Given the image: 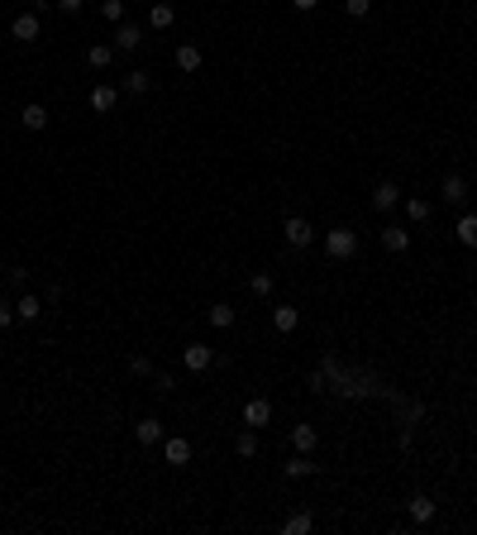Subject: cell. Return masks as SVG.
I'll return each mask as SVG.
<instances>
[{"label": "cell", "instance_id": "cell-23", "mask_svg": "<svg viewBox=\"0 0 477 535\" xmlns=\"http://www.w3.org/2000/svg\"><path fill=\"white\" fill-rule=\"evenodd\" d=\"M310 526H315V516H310V512H296V516H286L282 531H286V535H305Z\"/></svg>", "mask_w": 477, "mask_h": 535}, {"label": "cell", "instance_id": "cell-5", "mask_svg": "<svg viewBox=\"0 0 477 535\" xmlns=\"http://www.w3.org/2000/svg\"><path fill=\"white\" fill-rule=\"evenodd\" d=\"M439 196H444L449 206H463V196H468V182H463L458 172H449V177H444V187H439Z\"/></svg>", "mask_w": 477, "mask_h": 535}, {"label": "cell", "instance_id": "cell-18", "mask_svg": "<svg viewBox=\"0 0 477 535\" xmlns=\"http://www.w3.org/2000/svg\"><path fill=\"white\" fill-rule=\"evenodd\" d=\"M177 67H182V72H196V67H200V48H196V43H182V48H177Z\"/></svg>", "mask_w": 477, "mask_h": 535}, {"label": "cell", "instance_id": "cell-7", "mask_svg": "<svg viewBox=\"0 0 477 535\" xmlns=\"http://www.w3.org/2000/svg\"><path fill=\"white\" fill-rule=\"evenodd\" d=\"M10 34H14L19 43H34V38H38V14H19V19L10 24Z\"/></svg>", "mask_w": 477, "mask_h": 535}, {"label": "cell", "instance_id": "cell-13", "mask_svg": "<svg viewBox=\"0 0 477 535\" xmlns=\"http://www.w3.org/2000/svg\"><path fill=\"white\" fill-rule=\"evenodd\" d=\"M410 521H415V526L434 521V497H410Z\"/></svg>", "mask_w": 477, "mask_h": 535}, {"label": "cell", "instance_id": "cell-22", "mask_svg": "<svg viewBox=\"0 0 477 535\" xmlns=\"http://www.w3.org/2000/svg\"><path fill=\"white\" fill-rule=\"evenodd\" d=\"M210 325H215V330H229V325H234V306L215 301V306H210Z\"/></svg>", "mask_w": 477, "mask_h": 535}, {"label": "cell", "instance_id": "cell-19", "mask_svg": "<svg viewBox=\"0 0 477 535\" xmlns=\"http://www.w3.org/2000/svg\"><path fill=\"white\" fill-rule=\"evenodd\" d=\"M38 311H43L38 297H19V301H14V316H19V321H38Z\"/></svg>", "mask_w": 477, "mask_h": 535}, {"label": "cell", "instance_id": "cell-9", "mask_svg": "<svg viewBox=\"0 0 477 535\" xmlns=\"http://www.w3.org/2000/svg\"><path fill=\"white\" fill-rule=\"evenodd\" d=\"M148 24H153V29H172V24H177V10H172L167 0H158V5L148 10Z\"/></svg>", "mask_w": 477, "mask_h": 535}, {"label": "cell", "instance_id": "cell-6", "mask_svg": "<svg viewBox=\"0 0 477 535\" xmlns=\"http://www.w3.org/2000/svg\"><path fill=\"white\" fill-rule=\"evenodd\" d=\"M163 459H167L172 468H187L191 464V444L187 440H167V444H163Z\"/></svg>", "mask_w": 477, "mask_h": 535}, {"label": "cell", "instance_id": "cell-25", "mask_svg": "<svg viewBox=\"0 0 477 535\" xmlns=\"http://www.w3.org/2000/svg\"><path fill=\"white\" fill-rule=\"evenodd\" d=\"M315 473V459H286V478H305Z\"/></svg>", "mask_w": 477, "mask_h": 535}, {"label": "cell", "instance_id": "cell-33", "mask_svg": "<svg viewBox=\"0 0 477 535\" xmlns=\"http://www.w3.org/2000/svg\"><path fill=\"white\" fill-rule=\"evenodd\" d=\"M82 5H86V0H58V10H62V14H77Z\"/></svg>", "mask_w": 477, "mask_h": 535}, {"label": "cell", "instance_id": "cell-8", "mask_svg": "<svg viewBox=\"0 0 477 535\" xmlns=\"http://www.w3.org/2000/svg\"><path fill=\"white\" fill-rule=\"evenodd\" d=\"M134 435H139V444H158V440H163V421H158V416H143V421L134 426Z\"/></svg>", "mask_w": 477, "mask_h": 535}, {"label": "cell", "instance_id": "cell-34", "mask_svg": "<svg viewBox=\"0 0 477 535\" xmlns=\"http://www.w3.org/2000/svg\"><path fill=\"white\" fill-rule=\"evenodd\" d=\"M291 5H296V10H305V14H310V10H315V5H320V0H291Z\"/></svg>", "mask_w": 477, "mask_h": 535}, {"label": "cell", "instance_id": "cell-28", "mask_svg": "<svg viewBox=\"0 0 477 535\" xmlns=\"http://www.w3.org/2000/svg\"><path fill=\"white\" fill-rule=\"evenodd\" d=\"M100 14H105V19H115V24H119V19H124V0H105V5H100Z\"/></svg>", "mask_w": 477, "mask_h": 535}, {"label": "cell", "instance_id": "cell-2", "mask_svg": "<svg viewBox=\"0 0 477 535\" xmlns=\"http://www.w3.org/2000/svg\"><path fill=\"white\" fill-rule=\"evenodd\" d=\"M282 234H286V244H291V249H305V244L315 239L310 220H301V215H291V220H286V225H282Z\"/></svg>", "mask_w": 477, "mask_h": 535}, {"label": "cell", "instance_id": "cell-1", "mask_svg": "<svg viewBox=\"0 0 477 535\" xmlns=\"http://www.w3.org/2000/svg\"><path fill=\"white\" fill-rule=\"evenodd\" d=\"M325 253H329L334 263L353 258V253H358V234H353V229H329V234H325Z\"/></svg>", "mask_w": 477, "mask_h": 535}, {"label": "cell", "instance_id": "cell-10", "mask_svg": "<svg viewBox=\"0 0 477 535\" xmlns=\"http://www.w3.org/2000/svg\"><path fill=\"white\" fill-rule=\"evenodd\" d=\"M139 43H143V34H139L134 24H119V29H115V48H119V53H134Z\"/></svg>", "mask_w": 477, "mask_h": 535}, {"label": "cell", "instance_id": "cell-15", "mask_svg": "<svg viewBox=\"0 0 477 535\" xmlns=\"http://www.w3.org/2000/svg\"><path fill=\"white\" fill-rule=\"evenodd\" d=\"M291 444H296L301 454H310V449L320 444V435H315V426H296V430H291Z\"/></svg>", "mask_w": 477, "mask_h": 535}, {"label": "cell", "instance_id": "cell-14", "mask_svg": "<svg viewBox=\"0 0 477 535\" xmlns=\"http://www.w3.org/2000/svg\"><path fill=\"white\" fill-rule=\"evenodd\" d=\"M115 101H119V91H115V87H95V91H91V110H95V115L115 110Z\"/></svg>", "mask_w": 477, "mask_h": 535}, {"label": "cell", "instance_id": "cell-16", "mask_svg": "<svg viewBox=\"0 0 477 535\" xmlns=\"http://www.w3.org/2000/svg\"><path fill=\"white\" fill-rule=\"evenodd\" d=\"M396 201H401V192H396V187H391V182H382L377 192H373V211H391V206H396Z\"/></svg>", "mask_w": 477, "mask_h": 535}, {"label": "cell", "instance_id": "cell-3", "mask_svg": "<svg viewBox=\"0 0 477 535\" xmlns=\"http://www.w3.org/2000/svg\"><path fill=\"white\" fill-rule=\"evenodd\" d=\"M268 421H272V402H268V397H253V402L244 407V426L263 430V426H268Z\"/></svg>", "mask_w": 477, "mask_h": 535}, {"label": "cell", "instance_id": "cell-20", "mask_svg": "<svg viewBox=\"0 0 477 535\" xmlns=\"http://www.w3.org/2000/svg\"><path fill=\"white\" fill-rule=\"evenodd\" d=\"M454 229H458V244H468V249H477V215H463V220H458Z\"/></svg>", "mask_w": 477, "mask_h": 535}, {"label": "cell", "instance_id": "cell-26", "mask_svg": "<svg viewBox=\"0 0 477 535\" xmlns=\"http://www.w3.org/2000/svg\"><path fill=\"white\" fill-rule=\"evenodd\" d=\"M368 10H373V0H344V14H349V19H363Z\"/></svg>", "mask_w": 477, "mask_h": 535}, {"label": "cell", "instance_id": "cell-27", "mask_svg": "<svg viewBox=\"0 0 477 535\" xmlns=\"http://www.w3.org/2000/svg\"><path fill=\"white\" fill-rule=\"evenodd\" d=\"M406 211H410V220L420 225V220H430V201H420V196H415V201H406Z\"/></svg>", "mask_w": 477, "mask_h": 535}, {"label": "cell", "instance_id": "cell-21", "mask_svg": "<svg viewBox=\"0 0 477 535\" xmlns=\"http://www.w3.org/2000/svg\"><path fill=\"white\" fill-rule=\"evenodd\" d=\"M19 119H24L29 129H43V124H48V110L34 101V106H24V110H19Z\"/></svg>", "mask_w": 477, "mask_h": 535}, {"label": "cell", "instance_id": "cell-30", "mask_svg": "<svg viewBox=\"0 0 477 535\" xmlns=\"http://www.w3.org/2000/svg\"><path fill=\"white\" fill-rule=\"evenodd\" d=\"M234 449H239V459H253V454H258V440H253V435H239Z\"/></svg>", "mask_w": 477, "mask_h": 535}, {"label": "cell", "instance_id": "cell-12", "mask_svg": "<svg viewBox=\"0 0 477 535\" xmlns=\"http://www.w3.org/2000/svg\"><path fill=\"white\" fill-rule=\"evenodd\" d=\"M272 325H277L282 334H291V330L301 325V311H296V306H272Z\"/></svg>", "mask_w": 477, "mask_h": 535}, {"label": "cell", "instance_id": "cell-4", "mask_svg": "<svg viewBox=\"0 0 477 535\" xmlns=\"http://www.w3.org/2000/svg\"><path fill=\"white\" fill-rule=\"evenodd\" d=\"M182 363H187L191 373H205V368L215 363V349H210V344H187V354H182Z\"/></svg>", "mask_w": 477, "mask_h": 535}, {"label": "cell", "instance_id": "cell-29", "mask_svg": "<svg viewBox=\"0 0 477 535\" xmlns=\"http://www.w3.org/2000/svg\"><path fill=\"white\" fill-rule=\"evenodd\" d=\"M248 287H253L258 297H268V292H272V277H268V273H253V277H248Z\"/></svg>", "mask_w": 477, "mask_h": 535}, {"label": "cell", "instance_id": "cell-24", "mask_svg": "<svg viewBox=\"0 0 477 535\" xmlns=\"http://www.w3.org/2000/svg\"><path fill=\"white\" fill-rule=\"evenodd\" d=\"M124 91H129V96H143V91H148V72H124Z\"/></svg>", "mask_w": 477, "mask_h": 535}, {"label": "cell", "instance_id": "cell-31", "mask_svg": "<svg viewBox=\"0 0 477 535\" xmlns=\"http://www.w3.org/2000/svg\"><path fill=\"white\" fill-rule=\"evenodd\" d=\"M153 387H158V392H172L177 383H172V373H158V378H153Z\"/></svg>", "mask_w": 477, "mask_h": 535}, {"label": "cell", "instance_id": "cell-32", "mask_svg": "<svg viewBox=\"0 0 477 535\" xmlns=\"http://www.w3.org/2000/svg\"><path fill=\"white\" fill-rule=\"evenodd\" d=\"M10 321H14V306H10V301H0V330H10Z\"/></svg>", "mask_w": 477, "mask_h": 535}, {"label": "cell", "instance_id": "cell-11", "mask_svg": "<svg viewBox=\"0 0 477 535\" xmlns=\"http://www.w3.org/2000/svg\"><path fill=\"white\" fill-rule=\"evenodd\" d=\"M382 249H391V253L410 249V229H396V225H386V229H382Z\"/></svg>", "mask_w": 477, "mask_h": 535}, {"label": "cell", "instance_id": "cell-17", "mask_svg": "<svg viewBox=\"0 0 477 535\" xmlns=\"http://www.w3.org/2000/svg\"><path fill=\"white\" fill-rule=\"evenodd\" d=\"M110 58H115V48H105V43H91V48H86V62H91L95 72H105V67H110Z\"/></svg>", "mask_w": 477, "mask_h": 535}]
</instances>
